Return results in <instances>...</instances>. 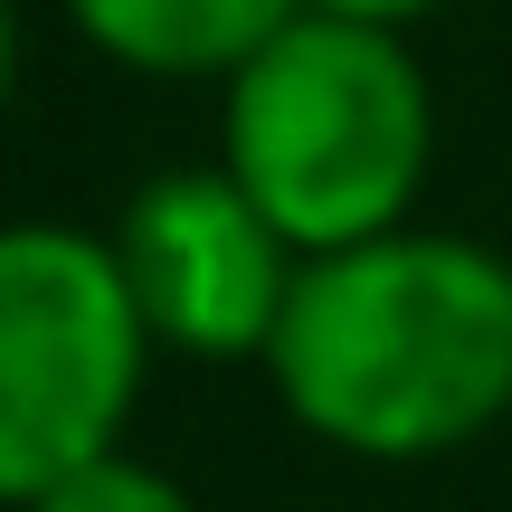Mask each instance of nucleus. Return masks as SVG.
I'll list each match as a JSON object with an SVG mask.
<instances>
[{
  "mask_svg": "<svg viewBox=\"0 0 512 512\" xmlns=\"http://www.w3.org/2000/svg\"><path fill=\"white\" fill-rule=\"evenodd\" d=\"M124 294L143 313L152 351L181 361H266L285 294L304 275V256L285 247V228L228 181L219 162L152 171L105 228Z\"/></svg>",
  "mask_w": 512,
  "mask_h": 512,
  "instance_id": "4",
  "label": "nucleus"
},
{
  "mask_svg": "<svg viewBox=\"0 0 512 512\" xmlns=\"http://www.w3.org/2000/svg\"><path fill=\"white\" fill-rule=\"evenodd\" d=\"M152 370V332L95 228L0 219V503L29 512L114 456Z\"/></svg>",
  "mask_w": 512,
  "mask_h": 512,
  "instance_id": "3",
  "label": "nucleus"
},
{
  "mask_svg": "<svg viewBox=\"0 0 512 512\" xmlns=\"http://www.w3.org/2000/svg\"><path fill=\"white\" fill-rule=\"evenodd\" d=\"M57 10L95 57H114L133 76H171V86L219 76L228 86L304 0H57Z\"/></svg>",
  "mask_w": 512,
  "mask_h": 512,
  "instance_id": "5",
  "label": "nucleus"
},
{
  "mask_svg": "<svg viewBox=\"0 0 512 512\" xmlns=\"http://www.w3.org/2000/svg\"><path fill=\"white\" fill-rule=\"evenodd\" d=\"M10 86H19V0H0V114H10Z\"/></svg>",
  "mask_w": 512,
  "mask_h": 512,
  "instance_id": "8",
  "label": "nucleus"
},
{
  "mask_svg": "<svg viewBox=\"0 0 512 512\" xmlns=\"http://www.w3.org/2000/svg\"><path fill=\"white\" fill-rule=\"evenodd\" d=\"M29 512H200V503H190L181 475H162V465H143L133 446H114V456L76 465L67 484H48Z\"/></svg>",
  "mask_w": 512,
  "mask_h": 512,
  "instance_id": "6",
  "label": "nucleus"
},
{
  "mask_svg": "<svg viewBox=\"0 0 512 512\" xmlns=\"http://www.w3.org/2000/svg\"><path fill=\"white\" fill-rule=\"evenodd\" d=\"M266 380L304 437L361 465H427L512 418V256L456 228L304 256Z\"/></svg>",
  "mask_w": 512,
  "mask_h": 512,
  "instance_id": "1",
  "label": "nucleus"
},
{
  "mask_svg": "<svg viewBox=\"0 0 512 512\" xmlns=\"http://www.w3.org/2000/svg\"><path fill=\"white\" fill-rule=\"evenodd\" d=\"M304 10H323V19H361V29H418V19L446 10V0H304Z\"/></svg>",
  "mask_w": 512,
  "mask_h": 512,
  "instance_id": "7",
  "label": "nucleus"
},
{
  "mask_svg": "<svg viewBox=\"0 0 512 512\" xmlns=\"http://www.w3.org/2000/svg\"><path fill=\"white\" fill-rule=\"evenodd\" d=\"M219 171L285 228L294 256L408 228L437 171V86L408 29L294 10L219 86Z\"/></svg>",
  "mask_w": 512,
  "mask_h": 512,
  "instance_id": "2",
  "label": "nucleus"
}]
</instances>
